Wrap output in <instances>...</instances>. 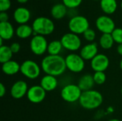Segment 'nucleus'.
I'll use <instances>...</instances> for the list:
<instances>
[{"label":"nucleus","instance_id":"1","mask_svg":"<svg viewBox=\"0 0 122 121\" xmlns=\"http://www.w3.org/2000/svg\"><path fill=\"white\" fill-rule=\"evenodd\" d=\"M41 68L46 75L59 76L66 70L65 58L60 55H48L41 60Z\"/></svg>","mask_w":122,"mask_h":121},{"label":"nucleus","instance_id":"2","mask_svg":"<svg viewBox=\"0 0 122 121\" xmlns=\"http://www.w3.org/2000/svg\"><path fill=\"white\" fill-rule=\"evenodd\" d=\"M102 94L96 90L84 91L79 101L80 106L86 110H94L98 108L103 103Z\"/></svg>","mask_w":122,"mask_h":121},{"label":"nucleus","instance_id":"3","mask_svg":"<svg viewBox=\"0 0 122 121\" xmlns=\"http://www.w3.org/2000/svg\"><path fill=\"white\" fill-rule=\"evenodd\" d=\"M31 26L34 30V36H48L51 34L55 29V25L53 21L45 16H39L36 18L33 21Z\"/></svg>","mask_w":122,"mask_h":121},{"label":"nucleus","instance_id":"4","mask_svg":"<svg viewBox=\"0 0 122 121\" xmlns=\"http://www.w3.org/2000/svg\"><path fill=\"white\" fill-rule=\"evenodd\" d=\"M70 32L79 35L83 34L89 29V20L84 16L76 15L70 19L68 24Z\"/></svg>","mask_w":122,"mask_h":121},{"label":"nucleus","instance_id":"5","mask_svg":"<svg viewBox=\"0 0 122 121\" xmlns=\"http://www.w3.org/2000/svg\"><path fill=\"white\" fill-rule=\"evenodd\" d=\"M81 93L82 91L78 85L70 83L63 87L61 91V97L64 101L72 103L79 101Z\"/></svg>","mask_w":122,"mask_h":121},{"label":"nucleus","instance_id":"6","mask_svg":"<svg viewBox=\"0 0 122 121\" xmlns=\"http://www.w3.org/2000/svg\"><path fill=\"white\" fill-rule=\"evenodd\" d=\"M41 69V68L36 61L32 60H26L21 64L20 72L26 78L34 80L39 76Z\"/></svg>","mask_w":122,"mask_h":121},{"label":"nucleus","instance_id":"7","mask_svg":"<svg viewBox=\"0 0 122 121\" xmlns=\"http://www.w3.org/2000/svg\"><path fill=\"white\" fill-rule=\"evenodd\" d=\"M65 63L66 69L75 73L81 72L85 67V61L79 54L74 53H69L66 56Z\"/></svg>","mask_w":122,"mask_h":121},{"label":"nucleus","instance_id":"8","mask_svg":"<svg viewBox=\"0 0 122 121\" xmlns=\"http://www.w3.org/2000/svg\"><path fill=\"white\" fill-rule=\"evenodd\" d=\"M60 41L63 48L70 51H78L81 46V40L79 35L71 32L64 34Z\"/></svg>","mask_w":122,"mask_h":121},{"label":"nucleus","instance_id":"9","mask_svg":"<svg viewBox=\"0 0 122 121\" xmlns=\"http://www.w3.org/2000/svg\"><path fill=\"white\" fill-rule=\"evenodd\" d=\"M49 43L45 36L41 35L34 36L30 41L31 51L36 56H41L47 52Z\"/></svg>","mask_w":122,"mask_h":121},{"label":"nucleus","instance_id":"10","mask_svg":"<svg viewBox=\"0 0 122 121\" xmlns=\"http://www.w3.org/2000/svg\"><path fill=\"white\" fill-rule=\"evenodd\" d=\"M96 26L102 34H112L116 29L114 21L107 15L100 16L97 19Z\"/></svg>","mask_w":122,"mask_h":121},{"label":"nucleus","instance_id":"11","mask_svg":"<svg viewBox=\"0 0 122 121\" xmlns=\"http://www.w3.org/2000/svg\"><path fill=\"white\" fill-rule=\"evenodd\" d=\"M46 91L39 85L31 86L27 92V99L32 103L38 104L41 103L46 98Z\"/></svg>","mask_w":122,"mask_h":121},{"label":"nucleus","instance_id":"12","mask_svg":"<svg viewBox=\"0 0 122 121\" xmlns=\"http://www.w3.org/2000/svg\"><path fill=\"white\" fill-rule=\"evenodd\" d=\"M109 66V59L108 56L103 53H98L92 61L91 67L95 71L104 72Z\"/></svg>","mask_w":122,"mask_h":121},{"label":"nucleus","instance_id":"13","mask_svg":"<svg viewBox=\"0 0 122 121\" xmlns=\"http://www.w3.org/2000/svg\"><path fill=\"white\" fill-rule=\"evenodd\" d=\"M28 90L27 83L22 80H19L11 86L10 94L13 98L18 100L22 98L24 96H26Z\"/></svg>","mask_w":122,"mask_h":121},{"label":"nucleus","instance_id":"14","mask_svg":"<svg viewBox=\"0 0 122 121\" xmlns=\"http://www.w3.org/2000/svg\"><path fill=\"white\" fill-rule=\"evenodd\" d=\"M98 54V46L92 42L84 45L80 50L79 55L84 61H92Z\"/></svg>","mask_w":122,"mask_h":121},{"label":"nucleus","instance_id":"15","mask_svg":"<svg viewBox=\"0 0 122 121\" xmlns=\"http://www.w3.org/2000/svg\"><path fill=\"white\" fill-rule=\"evenodd\" d=\"M13 18L14 21L19 25L26 24L30 20L31 12L27 8L20 6L14 10L13 14Z\"/></svg>","mask_w":122,"mask_h":121},{"label":"nucleus","instance_id":"16","mask_svg":"<svg viewBox=\"0 0 122 121\" xmlns=\"http://www.w3.org/2000/svg\"><path fill=\"white\" fill-rule=\"evenodd\" d=\"M40 86L46 91H52L58 86V80L56 76L51 75H45L40 81Z\"/></svg>","mask_w":122,"mask_h":121},{"label":"nucleus","instance_id":"17","mask_svg":"<svg viewBox=\"0 0 122 121\" xmlns=\"http://www.w3.org/2000/svg\"><path fill=\"white\" fill-rule=\"evenodd\" d=\"M14 34L15 30L10 22H0V38L5 41L10 40Z\"/></svg>","mask_w":122,"mask_h":121},{"label":"nucleus","instance_id":"18","mask_svg":"<svg viewBox=\"0 0 122 121\" xmlns=\"http://www.w3.org/2000/svg\"><path fill=\"white\" fill-rule=\"evenodd\" d=\"M21 65L16 61H9L1 66L2 72L7 76H14L20 72Z\"/></svg>","mask_w":122,"mask_h":121},{"label":"nucleus","instance_id":"19","mask_svg":"<svg viewBox=\"0 0 122 121\" xmlns=\"http://www.w3.org/2000/svg\"><path fill=\"white\" fill-rule=\"evenodd\" d=\"M94 84L95 83L93 78V76L91 74H85L79 78L77 85L82 91V92H84L92 90Z\"/></svg>","mask_w":122,"mask_h":121},{"label":"nucleus","instance_id":"20","mask_svg":"<svg viewBox=\"0 0 122 121\" xmlns=\"http://www.w3.org/2000/svg\"><path fill=\"white\" fill-rule=\"evenodd\" d=\"M67 7L63 3L55 4L51 9V16L56 20L63 19L67 13Z\"/></svg>","mask_w":122,"mask_h":121},{"label":"nucleus","instance_id":"21","mask_svg":"<svg viewBox=\"0 0 122 121\" xmlns=\"http://www.w3.org/2000/svg\"><path fill=\"white\" fill-rule=\"evenodd\" d=\"M15 34L16 36L21 39H26L34 35V30L31 26L26 24H21L17 26L15 30Z\"/></svg>","mask_w":122,"mask_h":121},{"label":"nucleus","instance_id":"22","mask_svg":"<svg viewBox=\"0 0 122 121\" xmlns=\"http://www.w3.org/2000/svg\"><path fill=\"white\" fill-rule=\"evenodd\" d=\"M100 7L103 12L106 14H114L118 7V4L117 0H101Z\"/></svg>","mask_w":122,"mask_h":121},{"label":"nucleus","instance_id":"23","mask_svg":"<svg viewBox=\"0 0 122 121\" xmlns=\"http://www.w3.org/2000/svg\"><path fill=\"white\" fill-rule=\"evenodd\" d=\"M99 43L103 49L108 50L113 47L114 41L111 34H102L99 38Z\"/></svg>","mask_w":122,"mask_h":121},{"label":"nucleus","instance_id":"24","mask_svg":"<svg viewBox=\"0 0 122 121\" xmlns=\"http://www.w3.org/2000/svg\"><path fill=\"white\" fill-rule=\"evenodd\" d=\"M63 48V46L61 44V41L59 40H54L49 43L47 52L49 55H59L60 52Z\"/></svg>","mask_w":122,"mask_h":121},{"label":"nucleus","instance_id":"25","mask_svg":"<svg viewBox=\"0 0 122 121\" xmlns=\"http://www.w3.org/2000/svg\"><path fill=\"white\" fill-rule=\"evenodd\" d=\"M13 54L14 53H12L10 46L6 45L0 46V63L3 64L9 61H11Z\"/></svg>","mask_w":122,"mask_h":121},{"label":"nucleus","instance_id":"26","mask_svg":"<svg viewBox=\"0 0 122 121\" xmlns=\"http://www.w3.org/2000/svg\"><path fill=\"white\" fill-rule=\"evenodd\" d=\"M93 78L94 81V83L97 85H102L106 82L107 80V76L104 72L102 71H98L95 72L93 75Z\"/></svg>","mask_w":122,"mask_h":121},{"label":"nucleus","instance_id":"27","mask_svg":"<svg viewBox=\"0 0 122 121\" xmlns=\"http://www.w3.org/2000/svg\"><path fill=\"white\" fill-rule=\"evenodd\" d=\"M114 41L115 43H117L118 44H122V28H116L113 32L111 34Z\"/></svg>","mask_w":122,"mask_h":121},{"label":"nucleus","instance_id":"28","mask_svg":"<svg viewBox=\"0 0 122 121\" xmlns=\"http://www.w3.org/2000/svg\"><path fill=\"white\" fill-rule=\"evenodd\" d=\"M83 0H62V3L68 9H76L79 7Z\"/></svg>","mask_w":122,"mask_h":121},{"label":"nucleus","instance_id":"29","mask_svg":"<svg viewBox=\"0 0 122 121\" xmlns=\"http://www.w3.org/2000/svg\"><path fill=\"white\" fill-rule=\"evenodd\" d=\"M83 36L87 41L92 43L95 40L97 34H96V32L94 29H92L89 28L83 34Z\"/></svg>","mask_w":122,"mask_h":121},{"label":"nucleus","instance_id":"30","mask_svg":"<svg viewBox=\"0 0 122 121\" xmlns=\"http://www.w3.org/2000/svg\"><path fill=\"white\" fill-rule=\"evenodd\" d=\"M11 6V0H0V11L6 12Z\"/></svg>","mask_w":122,"mask_h":121},{"label":"nucleus","instance_id":"31","mask_svg":"<svg viewBox=\"0 0 122 121\" xmlns=\"http://www.w3.org/2000/svg\"><path fill=\"white\" fill-rule=\"evenodd\" d=\"M10 48L12 51L13 53H17L19 52L20 49H21V46L19 43L17 42H14L12 43L10 46Z\"/></svg>","mask_w":122,"mask_h":121},{"label":"nucleus","instance_id":"32","mask_svg":"<svg viewBox=\"0 0 122 121\" xmlns=\"http://www.w3.org/2000/svg\"><path fill=\"white\" fill-rule=\"evenodd\" d=\"M9 21V15L6 12L1 11L0 12V22H6Z\"/></svg>","mask_w":122,"mask_h":121},{"label":"nucleus","instance_id":"33","mask_svg":"<svg viewBox=\"0 0 122 121\" xmlns=\"http://www.w3.org/2000/svg\"><path fill=\"white\" fill-rule=\"evenodd\" d=\"M6 93V89L5 86L3 83H0V96L4 97Z\"/></svg>","mask_w":122,"mask_h":121},{"label":"nucleus","instance_id":"34","mask_svg":"<svg viewBox=\"0 0 122 121\" xmlns=\"http://www.w3.org/2000/svg\"><path fill=\"white\" fill-rule=\"evenodd\" d=\"M117 53L122 56V44H119L117 48Z\"/></svg>","mask_w":122,"mask_h":121},{"label":"nucleus","instance_id":"35","mask_svg":"<svg viewBox=\"0 0 122 121\" xmlns=\"http://www.w3.org/2000/svg\"><path fill=\"white\" fill-rule=\"evenodd\" d=\"M17 1V2H19V3H20V4H25V3H26L29 0H16Z\"/></svg>","mask_w":122,"mask_h":121},{"label":"nucleus","instance_id":"36","mask_svg":"<svg viewBox=\"0 0 122 121\" xmlns=\"http://www.w3.org/2000/svg\"><path fill=\"white\" fill-rule=\"evenodd\" d=\"M108 121H120V120H119V119H117V118H113V119H110V120H109Z\"/></svg>","mask_w":122,"mask_h":121},{"label":"nucleus","instance_id":"37","mask_svg":"<svg viewBox=\"0 0 122 121\" xmlns=\"http://www.w3.org/2000/svg\"><path fill=\"white\" fill-rule=\"evenodd\" d=\"M119 66H120V68L122 69V60H121V61H120V63H119Z\"/></svg>","mask_w":122,"mask_h":121},{"label":"nucleus","instance_id":"38","mask_svg":"<svg viewBox=\"0 0 122 121\" xmlns=\"http://www.w3.org/2000/svg\"><path fill=\"white\" fill-rule=\"evenodd\" d=\"M121 95H122V88H121Z\"/></svg>","mask_w":122,"mask_h":121},{"label":"nucleus","instance_id":"39","mask_svg":"<svg viewBox=\"0 0 122 121\" xmlns=\"http://www.w3.org/2000/svg\"><path fill=\"white\" fill-rule=\"evenodd\" d=\"M121 8H122V2H121Z\"/></svg>","mask_w":122,"mask_h":121},{"label":"nucleus","instance_id":"40","mask_svg":"<svg viewBox=\"0 0 122 121\" xmlns=\"http://www.w3.org/2000/svg\"><path fill=\"white\" fill-rule=\"evenodd\" d=\"M60 121V120H58V121Z\"/></svg>","mask_w":122,"mask_h":121},{"label":"nucleus","instance_id":"41","mask_svg":"<svg viewBox=\"0 0 122 121\" xmlns=\"http://www.w3.org/2000/svg\"><path fill=\"white\" fill-rule=\"evenodd\" d=\"M94 1H101V0H94Z\"/></svg>","mask_w":122,"mask_h":121}]
</instances>
